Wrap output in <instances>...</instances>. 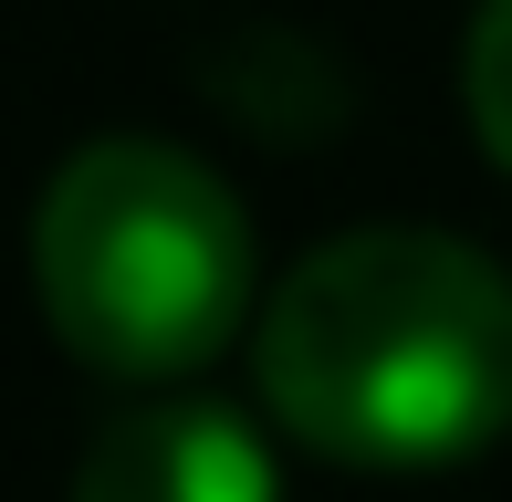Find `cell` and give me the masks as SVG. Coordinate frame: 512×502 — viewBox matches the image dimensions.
Masks as SVG:
<instances>
[{
	"label": "cell",
	"mask_w": 512,
	"mask_h": 502,
	"mask_svg": "<svg viewBox=\"0 0 512 502\" xmlns=\"http://www.w3.org/2000/svg\"><path fill=\"white\" fill-rule=\"evenodd\" d=\"M32 293L63 356L95 377L168 387L241 346L251 314V210L209 157L157 136H95L53 168L32 210Z\"/></svg>",
	"instance_id": "obj_2"
},
{
	"label": "cell",
	"mask_w": 512,
	"mask_h": 502,
	"mask_svg": "<svg viewBox=\"0 0 512 502\" xmlns=\"http://www.w3.org/2000/svg\"><path fill=\"white\" fill-rule=\"evenodd\" d=\"M74 502H283L272 440L220 398L115 408L74 461Z\"/></svg>",
	"instance_id": "obj_3"
},
{
	"label": "cell",
	"mask_w": 512,
	"mask_h": 502,
	"mask_svg": "<svg viewBox=\"0 0 512 502\" xmlns=\"http://www.w3.org/2000/svg\"><path fill=\"white\" fill-rule=\"evenodd\" d=\"M251 377L345 471H450L512 429V272L460 231H345L272 283Z\"/></svg>",
	"instance_id": "obj_1"
},
{
	"label": "cell",
	"mask_w": 512,
	"mask_h": 502,
	"mask_svg": "<svg viewBox=\"0 0 512 502\" xmlns=\"http://www.w3.org/2000/svg\"><path fill=\"white\" fill-rule=\"evenodd\" d=\"M460 105H471V136L492 147V168L512 178V0H481L471 42H460Z\"/></svg>",
	"instance_id": "obj_4"
}]
</instances>
